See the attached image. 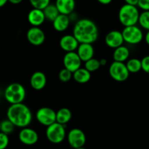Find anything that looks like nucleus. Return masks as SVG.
<instances>
[{
  "instance_id": "obj_1",
  "label": "nucleus",
  "mask_w": 149,
  "mask_h": 149,
  "mask_svg": "<svg viewBox=\"0 0 149 149\" xmlns=\"http://www.w3.org/2000/svg\"><path fill=\"white\" fill-rule=\"evenodd\" d=\"M73 35L79 43L93 44L98 38V28L95 23L90 19H80L74 25Z\"/></svg>"
},
{
  "instance_id": "obj_2",
  "label": "nucleus",
  "mask_w": 149,
  "mask_h": 149,
  "mask_svg": "<svg viewBox=\"0 0 149 149\" xmlns=\"http://www.w3.org/2000/svg\"><path fill=\"white\" fill-rule=\"evenodd\" d=\"M7 117L15 127L25 128L31 122L32 112L30 108L22 102L10 105L7 109Z\"/></svg>"
},
{
  "instance_id": "obj_3",
  "label": "nucleus",
  "mask_w": 149,
  "mask_h": 149,
  "mask_svg": "<svg viewBox=\"0 0 149 149\" xmlns=\"http://www.w3.org/2000/svg\"><path fill=\"white\" fill-rule=\"evenodd\" d=\"M140 14L137 6L125 4L121 7L119 11V20L125 27L135 26L138 23Z\"/></svg>"
},
{
  "instance_id": "obj_4",
  "label": "nucleus",
  "mask_w": 149,
  "mask_h": 149,
  "mask_svg": "<svg viewBox=\"0 0 149 149\" xmlns=\"http://www.w3.org/2000/svg\"><path fill=\"white\" fill-rule=\"evenodd\" d=\"M4 95L6 100L11 105L22 103L26 97V89L20 83H10L4 90Z\"/></svg>"
},
{
  "instance_id": "obj_5",
  "label": "nucleus",
  "mask_w": 149,
  "mask_h": 149,
  "mask_svg": "<svg viewBox=\"0 0 149 149\" xmlns=\"http://www.w3.org/2000/svg\"><path fill=\"white\" fill-rule=\"evenodd\" d=\"M66 136L65 125L55 122L47 127L46 137L50 143L58 144L62 143Z\"/></svg>"
},
{
  "instance_id": "obj_6",
  "label": "nucleus",
  "mask_w": 149,
  "mask_h": 149,
  "mask_svg": "<svg viewBox=\"0 0 149 149\" xmlns=\"http://www.w3.org/2000/svg\"><path fill=\"white\" fill-rule=\"evenodd\" d=\"M109 72L111 77L117 82H124L127 80L130 73L127 67L126 64L115 61L111 64Z\"/></svg>"
},
{
  "instance_id": "obj_7",
  "label": "nucleus",
  "mask_w": 149,
  "mask_h": 149,
  "mask_svg": "<svg viewBox=\"0 0 149 149\" xmlns=\"http://www.w3.org/2000/svg\"><path fill=\"white\" fill-rule=\"evenodd\" d=\"M124 40L125 42L131 45H136L140 43L143 39V34L142 30L136 25L126 26L122 30Z\"/></svg>"
},
{
  "instance_id": "obj_8",
  "label": "nucleus",
  "mask_w": 149,
  "mask_h": 149,
  "mask_svg": "<svg viewBox=\"0 0 149 149\" xmlns=\"http://www.w3.org/2000/svg\"><path fill=\"white\" fill-rule=\"evenodd\" d=\"M36 118L39 124L47 127L51 124L57 122L56 112L52 108L43 107L36 111Z\"/></svg>"
},
{
  "instance_id": "obj_9",
  "label": "nucleus",
  "mask_w": 149,
  "mask_h": 149,
  "mask_svg": "<svg viewBox=\"0 0 149 149\" xmlns=\"http://www.w3.org/2000/svg\"><path fill=\"white\" fill-rule=\"evenodd\" d=\"M68 144L73 148L84 147L86 143V135L84 131L79 128H74L70 130L67 134Z\"/></svg>"
},
{
  "instance_id": "obj_10",
  "label": "nucleus",
  "mask_w": 149,
  "mask_h": 149,
  "mask_svg": "<svg viewBox=\"0 0 149 149\" xmlns=\"http://www.w3.org/2000/svg\"><path fill=\"white\" fill-rule=\"evenodd\" d=\"M63 61L64 67L73 73L81 68V62H82L76 51L65 53Z\"/></svg>"
},
{
  "instance_id": "obj_11",
  "label": "nucleus",
  "mask_w": 149,
  "mask_h": 149,
  "mask_svg": "<svg viewBox=\"0 0 149 149\" xmlns=\"http://www.w3.org/2000/svg\"><path fill=\"white\" fill-rule=\"evenodd\" d=\"M26 38L29 43L35 46L42 45L45 40V34L41 28L37 26H32L26 33Z\"/></svg>"
},
{
  "instance_id": "obj_12",
  "label": "nucleus",
  "mask_w": 149,
  "mask_h": 149,
  "mask_svg": "<svg viewBox=\"0 0 149 149\" xmlns=\"http://www.w3.org/2000/svg\"><path fill=\"white\" fill-rule=\"evenodd\" d=\"M18 137L20 141L26 145H33L38 142L39 135L34 129L29 127L22 128L19 132Z\"/></svg>"
},
{
  "instance_id": "obj_13",
  "label": "nucleus",
  "mask_w": 149,
  "mask_h": 149,
  "mask_svg": "<svg viewBox=\"0 0 149 149\" xmlns=\"http://www.w3.org/2000/svg\"><path fill=\"white\" fill-rule=\"evenodd\" d=\"M125 40H124L122 32H119V31H111L106 34V37H105V42H106V45L109 48H113V49L122 46Z\"/></svg>"
},
{
  "instance_id": "obj_14",
  "label": "nucleus",
  "mask_w": 149,
  "mask_h": 149,
  "mask_svg": "<svg viewBox=\"0 0 149 149\" xmlns=\"http://www.w3.org/2000/svg\"><path fill=\"white\" fill-rule=\"evenodd\" d=\"M59 44L61 49L68 53L77 51L80 43L73 34H66L61 38Z\"/></svg>"
},
{
  "instance_id": "obj_15",
  "label": "nucleus",
  "mask_w": 149,
  "mask_h": 149,
  "mask_svg": "<svg viewBox=\"0 0 149 149\" xmlns=\"http://www.w3.org/2000/svg\"><path fill=\"white\" fill-rule=\"evenodd\" d=\"M45 20H46V18H45L43 10L33 8L29 11L28 14V21L32 26L39 27V26L43 24Z\"/></svg>"
},
{
  "instance_id": "obj_16",
  "label": "nucleus",
  "mask_w": 149,
  "mask_h": 149,
  "mask_svg": "<svg viewBox=\"0 0 149 149\" xmlns=\"http://www.w3.org/2000/svg\"><path fill=\"white\" fill-rule=\"evenodd\" d=\"M77 53L81 61L86 62L87 61L93 58L95 50L93 46V44L80 43L77 50Z\"/></svg>"
},
{
  "instance_id": "obj_17",
  "label": "nucleus",
  "mask_w": 149,
  "mask_h": 149,
  "mask_svg": "<svg viewBox=\"0 0 149 149\" xmlns=\"http://www.w3.org/2000/svg\"><path fill=\"white\" fill-rule=\"evenodd\" d=\"M31 86L34 90H42L47 84V77L42 72L37 71L32 74L30 79Z\"/></svg>"
},
{
  "instance_id": "obj_18",
  "label": "nucleus",
  "mask_w": 149,
  "mask_h": 149,
  "mask_svg": "<svg viewBox=\"0 0 149 149\" xmlns=\"http://www.w3.org/2000/svg\"><path fill=\"white\" fill-rule=\"evenodd\" d=\"M55 4L61 14L68 15L75 9L76 1L75 0H56Z\"/></svg>"
},
{
  "instance_id": "obj_19",
  "label": "nucleus",
  "mask_w": 149,
  "mask_h": 149,
  "mask_svg": "<svg viewBox=\"0 0 149 149\" xmlns=\"http://www.w3.org/2000/svg\"><path fill=\"white\" fill-rule=\"evenodd\" d=\"M70 24V19L68 15L60 14L55 20L52 22V26L57 32H62L66 30Z\"/></svg>"
},
{
  "instance_id": "obj_20",
  "label": "nucleus",
  "mask_w": 149,
  "mask_h": 149,
  "mask_svg": "<svg viewBox=\"0 0 149 149\" xmlns=\"http://www.w3.org/2000/svg\"><path fill=\"white\" fill-rule=\"evenodd\" d=\"M73 78L79 83H86L90 81L91 78V72L84 67H81L73 73Z\"/></svg>"
},
{
  "instance_id": "obj_21",
  "label": "nucleus",
  "mask_w": 149,
  "mask_h": 149,
  "mask_svg": "<svg viewBox=\"0 0 149 149\" xmlns=\"http://www.w3.org/2000/svg\"><path fill=\"white\" fill-rule=\"evenodd\" d=\"M130 56V50L127 47L122 45L120 47L115 48L113 53V58L115 61L125 62L128 60Z\"/></svg>"
},
{
  "instance_id": "obj_22",
  "label": "nucleus",
  "mask_w": 149,
  "mask_h": 149,
  "mask_svg": "<svg viewBox=\"0 0 149 149\" xmlns=\"http://www.w3.org/2000/svg\"><path fill=\"white\" fill-rule=\"evenodd\" d=\"M72 118L71 111L67 108H62L56 112V121L59 124L65 125Z\"/></svg>"
},
{
  "instance_id": "obj_23",
  "label": "nucleus",
  "mask_w": 149,
  "mask_h": 149,
  "mask_svg": "<svg viewBox=\"0 0 149 149\" xmlns=\"http://www.w3.org/2000/svg\"><path fill=\"white\" fill-rule=\"evenodd\" d=\"M43 11L45 13L46 20L51 22H53L55 20V18L61 14L55 4H49L47 7L44 9Z\"/></svg>"
},
{
  "instance_id": "obj_24",
  "label": "nucleus",
  "mask_w": 149,
  "mask_h": 149,
  "mask_svg": "<svg viewBox=\"0 0 149 149\" xmlns=\"http://www.w3.org/2000/svg\"><path fill=\"white\" fill-rule=\"evenodd\" d=\"M126 66L130 73H137L142 70L141 60L137 58H132L127 60Z\"/></svg>"
},
{
  "instance_id": "obj_25",
  "label": "nucleus",
  "mask_w": 149,
  "mask_h": 149,
  "mask_svg": "<svg viewBox=\"0 0 149 149\" xmlns=\"http://www.w3.org/2000/svg\"><path fill=\"white\" fill-rule=\"evenodd\" d=\"M100 66H101V64H100V60L95 58H91V59L84 62V68L87 69L90 72L97 71V70H99Z\"/></svg>"
},
{
  "instance_id": "obj_26",
  "label": "nucleus",
  "mask_w": 149,
  "mask_h": 149,
  "mask_svg": "<svg viewBox=\"0 0 149 149\" xmlns=\"http://www.w3.org/2000/svg\"><path fill=\"white\" fill-rule=\"evenodd\" d=\"M15 127V126L8 118H7V119L3 120L1 122V124H0V130H1V132L9 134L14 131Z\"/></svg>"
},
{
  "instance_id": "obj_27",
  "label": "nucleus",
  "mask_w": 149,
  "mask_h": 149,
  "mask_svg": "<svg viewBox=\"0 0 149 149\" xmlns=\"http://www.w3.org/2000/svg\"><path fill=\"white\" fill-rule=\"evenodd\" d=\"M140 26L146 30H149V10L143 11L140 14L139 20H138Z\"/></svg>"
},
{
  "instance_id": "obj_28",
  "label": "nucleus",
  "mask_w": 149,
  "mask_h": 149,
  "mask_svg": "<svg viewBox=\"0 0 149 149\" xmlns=\"http://www.w3.org/2000/svg\"><path fill=\"white\" fill-rule=\"evenodd\" d=\"M58 77H59L60 80L63 83H67V82L70 81L71 78H73V72H71L70 70H67L66 68L64 67L63 69L59 72L58 74Z\"/></svg>"
},
{
  "instance_id": "obj_29",
  "label": "nucleus",
  "mask_w": 149,
  "mask_h": 149,
  "mask_svg": "<svg viewBox=\"0 0 149 149\" xmlns=\"http://www.w3.org/2000/svg\"><path fill=\"white\" fill-rule=\"evenodd\" d=\"M29 2L33 8L44 10L50 4V0H29Z\"/></svg>"
},
{
  "instance_id": "obj_30",
  "label": "nucleus",
  "mask_w": 149,
  "mask_h": 149,
  "mask_svg": "<svg viewBox=\"0 0 149 149\" xmlns=\"http://www.w3.org/2000/svg\"><path fill=\"white\" fill-rule=\"evenodd\" d=\"M9 145L8 134L0 133V149H6Z\"/></svg>"
},
{
  "instance_id": "obj_31",
  "label": "nucleus",
  "mask_w": 149,
  "mask_h": 149,
  "mask_svg": "<svg viewBox=\"0 0 149 149\" xmlns=\"http://www.w3.org/2000/svg\"><path fill=\"white\" fill-rule=\"evenodd\" d=\"M141 64H142V70L149 74V56H144L141 59Z\"/></svg>"
},
{
  "instance_id": "obj_32",
  "label": "nucleus",
  "mask_w": 149,
  "mask_h": 149,
  "mask_svg": "<svg viewBox=\"0 0 149 149\" xmlns=\"http://www.w3.org/2000/svg\"><path fill=\"white\" fill-rule=\"evenodd\" d=\"M138 7H140L143 11L149 10V0H139Z\"/></svg>"
},
{
  "instance_id": "obj_33",
  "label": "nucleus",
  "mask_w": 149,
  "mask_h": 149,
  "mask_svg": "<svg viewBox=\"0 0 149 149\" xmlns=\"http://www.w3.org/2000/svg\"><path fill=\"white\" fill-rule=\"evenodd\" d=\"M125 1L126 2V4H131V5L134 6H138L139 0H125Z\"/></svg>"
},
{
  "instance_id": "obj_34",
  "label": "nucleus",
  "mask_w": 149,
  "mask_h": 149,
  "mask_svg": "<svg viewBox=\"0 0 149 149\" xmlns=\"http://www.w3.org/2000/svg\"><path fill=\"white\" fill-rule=\"evenodd\" d=\"M97 1L100 4L106 5V4H109L110 3H111L112 0H97Z\"/></svg>"
},
{
  "instance_id": "obj_35",
  "label": "nucleus",
  "mask_w": 149,
  "mask_h": 149,
  "mask_svg": "<svg viewBox=\"0 0 149 149\" xmlns=\"http://www.w3.org/2000/svg\"><path fill=\"white\" fill-rule=\"evenodd\" d=\"M23 0H9V2H10L11 4H18L22 2Z\"/></svg>"
},
{
  "instance_id": "obj_36",
  "label": "nucleus",
  "mask_w": 149,
  "mask_h": 149,
  "mask_svg": "<svg viewBox=\"0 0 149 149\" xmlns=\"http://www.w3.org/2000/svg\"><path fill=\"white\" fill-rule=\"evenodd\" d=\"M145 40H146V43L149 45V30L147 31V33L146 34Z\"/></svg>"
},
{
  "instance_id": "obj_37",
  "label": "nucleus",
  "mask_w": 149,
  "mask_h": 149,
  "mask_svg": "<svg viewBox=\"0 0 149 149\" xmlns=\"http://www.w3.org/2000/svg\"><path fill=\"white\" fill-rule=\"evenodd\" d=\"M9 1V0H0V7H4Z\"/></svg>"
},
{
  "instance_id": "obj_38",
  "label": "nucleus",
  "mask_w": 149,
  "mask_h": 149,
  "mask_svg": "<svg viewBox=\"0 0 149 149\" xmlns=\"http://www.w3.org/2000/svg\"><path fill=\"white\" fill-rule=\"evenodd\" d=\"M100 64H101V66L105 65V64H106V62H107V61H106V60L104 59V58H102V59H100Z\"/></svg>"
},
{
  "instance_id": "obj_39",
  "label": "nucleus",
  "mask_w": 149,
  "mask_h": 149,
  "mask_svg": "<svg viewBox=\"0 0 149 149\" xmlns=\"http://www.w3.org/2000/svg\"><path fill=\"white\" fill-rule=\"evenodd\" d=\"M76 149H87V148H85L84 147H81V148H76Z\"/></svg>"
}]
</instances>
